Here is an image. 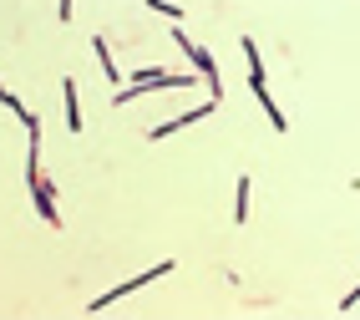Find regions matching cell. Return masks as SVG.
<instances>
[{
	"instance_id": "277c9868",
	"label": "cell",
	"mask_w": 360,
	"mask_h": 320,
	"mask_svg": "<svg viewBox=\"0 0 360 320\" xmlns=\"http://www.w3.org/2000/svg\"><path fill=\"white\" fill-rule=\"evenodd\" d=\"M203 112H213V102H208V107H198V112H188V117H173V122H162V128H148V137L158 142V137H167V133H178V128H193V122H198Z\"/></svg>"
},
{
	"instance_id": "9c48e42d",
	"label": "cell",
	"mask_w": 360,
	"mask_h": 320,
	"mask_svg": "<svg viewBox=\"0 0 360 320\" xmlns=\"http://www.w3.org/2000/svg\"><path fill=\"white\" fill-rule=\"evenodd\" d=\"M254 97H259V102H264V112H269V117H274V128H284V112L274 107V97H269V87H254Z\"/></svg>"
},
{
	"instance_id": "8fae6325",
	"label": "cell",
	"mask_w": 360,
	"mask_h": 320,
	"mask_svg": "<svg viewBox=\"0 0 360 320\" xmlns=\"http://www.w3.org/2000/svg\"><path fill=\"white\" fill-rule=\"evenodd\" d=\"M61 20H71V0H61Z\"/></svg>"
},
{
	"instance_id": "7a4b0ae2",
	"label": "cell",
	"mask_w": 360,
	"mask_h": 320,
	"mask_svg": "<svg viewBox=\"0 0 360 320\" xmlns=\"http://www.w3.org/2000/svg\"><path fill=\"white\" fill-rule=\"evenodd\" d=\"M167 269L173 264H158V269H148V275H137V280H127V285H117V290H107V295H97V300H91V310H107L112 300H122V295H132V290H142L148 280H158V275H167Z\"/></svg>"
},
{
	"instance_id": "30bf717a",
	"label": "cell",
	"mask_w": 360,
	"mask_h": 320,
	"mask_svg": "<svg viewBox=\"0 0 360 320\" xmlns=\"http://www.w3.org/2000/svg\"><path fill=\"white\" fill-rule=\"evenodd\" d=\"M148 6H153L158 16H167V20H178V16H183V6H167V0H148Z\"/></svg>"
},
{
	"instance_id": "3957f363",
	"label": "cell",
	"mask_w": 360,
	"mask_h": 320,
	"mask_svg": "<svg viewBox=\"0 0 360 320\" xmlns=\"http://www.w3.org/2000/svg\"><path fill=\"white\" fill-rule=\"evenodd\" d=\"M188 56H193V66L203 71V82H208V92H213V102H219V92H224V87H219V66H213V56L203 51V46H193Z\"/></svg>"
},
{
	"instance_id": "6da1fadb",
	"label": "cell",
	"mask_w": 360,
	"mask_h": 320,
	"mask_svg": "<svg viewBox=\"0 0 360 320\" xmlns=\"http://www.w3.org/2000/svg\"><path fill=\"white\" fill-rule=\"evenodd\" d=\"M26 183H31V204H36V214L46 219V224H61V214H56V193H51V183L41 178V168H36V142H31V158H26Z\"/></svg>"
},
{
	"instance_id": "52a82bcc",
	"label": "cell",
	"mask_w": 360,
	"mask_h": 320,
	"mask_svg": "<svg viewBox=\"0 0 360 320\" xmlns=\"http://www.w3.org/2000/svg\"><path fill=\"white\" fill-rule=\"evenodd\" d=\"M233 219H238V224L249 219V178H238V193H233Z\"/></svg>"
},
{
	"instance_id": "ba28073f",
	"label": "cell",
	"mask_w": 360,
	"mask_h": 320,
	"mask_svg": "<svg viewBox=\"0 0 360 320\" xmlns=\"http://www.w3.org/2000/svg\"><path fill=\"white\" fill-rule=\"evenodd\" d=\"M91 46H97V61H102V71H107V82L117 87V66H112V46H107V41H91Z\"/></svg>"
},
{
	"instance_id": "8992f818",
	"label": "cell",
	"mask_w": 360,
	"mask_h": 320,
	"mask_svg": "<svg viewBox=\"0 0 360 320\" xmlns=\"http://www.w3.org/2000/svg\"><path fill=\"white\" fill-rule=\"evenodd\" d=\"M66 128L82 133V107H77V82H71V77H66Z\"/></svg>"
},
{
	"instance_id": "5b68a950",
	"label": "cell",
	"mask_w": 360,
	"mask_h": 320,
	"mask_svg": "<svg viewBox=\"0 0 360 320\" xmlns=\"http://www.w3.org/2000/svg\"><path fill=\"white\" fill-rule=\"evenodd\" d=\"M238 46H244V56H249V87H264V61H259V46L244 36V41H238Z\"/></svg>"
}]
</instances>
